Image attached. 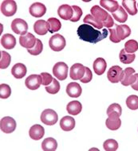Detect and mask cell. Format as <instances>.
Here are the masks:
<instances>
[{"instance_id":"obj_1","label":"cell","mask_w":138,"mask_h":151,"mask_svg":"<svg viewBox=\"0 0 138 151\" xmlns=\"http://www.w3.org/2000/svg\"><path fill=\"white\" fill-rule=\"evenodd\" d=\"M108 29H103L102 31L95 29L92 26L88 24H82L79 26L77 34L79 38L84 42L96 44L101 42L108 36Z\"/></svg>"},{"instance_id":"obj_2","label":"cell","mask_w":138,"mask_h":151,"mask_svg":"<svg viewBox=\"0 0 138 151\" xmlns=\"http://www.w3.org/2000/svg\"><path fill=\"white\" fill-rule=\"evenodd\" d=\"M65 37L59 34H54L50 38L49 41V45L50 48L55 52H59L65 47Z\"/></svg>"},{"instance_id":"obj_3","label":"cell","mask_w":138,"mask_h":151,"mask_svg":"<svg viewBox=\"0 0 138 151\" xmlns=\"http://www.w3.org/2000/svg\"><path fill=\"white\" fill-rule=\"evenodd\" d=\"M41 121L47 126H53L56 124L58 120V115L52 109H46L41 114Z\"/></svg>"},{"instance_id":"obj_4","label":"cell","mask_w":138,"mask_h":151,"mask_svg":"<svg viewBox=\"0 0 138 151\" xmlns=\"http://www.w3.org/2000/svg\"><path fill=\"white\" fill-rule=\"evenodd\" d=\"M124 70L118 65L112 66L107 73V78L113 83H117L122 80Z\"/></svg>"},{"instance_id":"obj_5","label":"cell","mask_w":138,"mask_h":151,"mask_svg":"<svg viewBox=\"0 0 138 151\" xmlns=\"http://www.w3.org/2000/svg\"><path fill=\"white\" fill-rule=\"evenodd\" d=\"M68 65L64 62H57L53 67V74L59 81H65L68 76Z\"/></svg>"},{"instance_id":"obj_6","label":"cell","mask_w":138,"mask_h":151,"mask_svg":"<svg viewBox=\"0 0 138 151\" xmlns=\"http://www.w3.org/2000/svg\"><path fill=\"white\" fill-rule=\"evenodd\" d=\"M11 29L16 34L26 35L28 30V25L26 22L22 18H15L11 22Z\"/></svg>"},{"instance_id":"obj_7","label":"cell","mask_w":138,"mask_h":151,"mask_svg":"<svg viewBox=\"0 0 138 151\" xmlns=\"http://www.w3.org/2000/svg\"><path fill=\"white\" fill-rule=\"evenodd\" d=\"M16 122L13 118L6 116L1 119L0 122V128L3 133L11 134L13 133L16 129Z\"/></svg>"},{"instance_id":"obj_8","label":"cell","mask_w":138,"mask_h":151,"mask_svg":"<svg viewBox=\"0 0 138 151\" xmlns=\"http://www.w3.org/2000/svg\"><path fill=\"white\" fill-rule=\"evenodd\" d=\"M17 11V4L14 0H6L1 4V12L7 17L13 16Z\"/></svg>"},{"instance_id":"obj_9","label":"cell","mask_w":138,"mask_h":151,"mask_svg":"<svg viewBox=\"0 0 138 151\" xmlns=\"http://www.w3.org/2000/svg\"><path fill=\"white\" fill-rule=\"evenodd\" d=\"M86 73V67L80 63H77L72 65L70 71V76L73 81L81 80Z\"/></svg>"},{"instance_id":"obj_10","label":"cell","mask_w":138,"mask_h":151,"mask_svg":"<svg viewBox=\"0 0 138 151\" xmlns=\"http://www.w3.org/2000/svg\"><path fill=\"white\" fill-rule=\"evenodd\" d=\"M108 119L105 120V125L107 128L111 130H117L121 127V120L120 119V115L117 114H110L108 115Z\"/></svg>"},{"instance_id":"obj_11","label":"cell","mask_w":138,"mask_h":151,"mask_svg":"<svg viewBox=\"0 0 138 151\" xmlns=\"http://www.w3.org/2000/svg\"><path fill=\"white\" fill-rule=\"evenodd\" d=\"M25 84L27 88L31 90H37L42 84V77L40 75L32 74L26 79Z\"/></svg>"},{"instance_id":"obj_12","label":"cell","mask_w":138,"mask_h":151,"mask_svg":"<svg viewBox=\"0 0 138 151\" xmlns=\"http://www.w3.org/2000/svg\"><path fill=\"white\" fill-rule=\"evenodd\" d=\"M37 42V38L31 33H27L26 35H22L19 37V43L21 46L26 48L27 50L32 49L35 45Z\"/></svg>"},{"instance_id":"obj_13","label":"cell","mask_w":138,"mask_h":151,"mask_svg":"<svg viewBox=\"0 0 138 151\" xmlns=\"http://www.w3.org/2000/svg\"><path fill=\"white\" fill-rule=\"evenodd\" d=\"M135 69L133 68H126L124 71L122 80H121V84L124 86H129L132 83H133L136 81Z\"/></svg>"},{"instance_id":"obj_14","label":"cell","mask_w":138,"mask_h":151,"mask_svg":"<svg viewBox=\"0 0 138 151\" xmlns=\"http://www.w3.org/2000/svg\"><path fill=\"white\" fill-rule=\"evenodd\" d=\"M29 11L34 18H41L46 12V7L41 3H34L30 6Z\"/></svg>"},{"instance_id":"obj_15","label":"cell","mask_w":138,"mask_h":151,"mask_svg":"<svg viewBox=\"0 0 138 151\" xmlns=\"http://www.w3.org/2000/svg\"><path fill=\"white\" fill-rule=\"evenodd\" d=\"M82 88L80 84L76 82H71L66 87V93L70 97L78 98L81 95Z\"/></svg>"},{"instance_id":"obj_16","label":"cell","mask_w":138,"mask_h":151,"mask_svg":"<svg viewBox=\"0 0 138 151\" xmlns=\"http://www.w3.org/2000/svg\"><path fill=\"white\" fill-rule=\"evenodd\" d=\"M90 13H91V14L94 16V18H97L99 21L102 22L105 21L107 18H108V17H109V15H110L108 12H106L105 10H103L100 6L97 5L94 6L91 8Z\"/></svg>"},{"instance_id":"obj_17","label":"cell","mask_w":138,"mask_h":151,"mask_svg":"<svg viewBox=\"0 0 138 151\" xmlns=\"http://www.w3.org/2000/svg\"><path fill=\"white\" fill-rule=\"evenodd\" d=\"M57 14L64 20H70L73 17V8L68 4L60 6L57 9Z\"/></svg>"},{"instance_id":"obj_18","label":"cell","mask_w":138,"mask_h":151,"mask_svg":"<svg viewBox=\"0 0 138 151\" xmlns=\"http://www.w3.org/2000/svg\"><path fill=\"white\" fill-rule=\"evenodd\" d=\"M45 130L43 127L39 124H35L32 126L30 130H29V135L31 139L34 140H39L44 136Z\"/></svg>"},{"instance_id":"obj_19","label":"cell","mask_w":138,"mask_h":151,"mask_svg":"<svg viewBox=\"0 0 138 151\" xmlns=\"http://www.w3.org/2000/svg\"><path fill=\"white\" fill-rule=\"evenodd\" d=\"M1 45L6 50H12L16 45V38L12 34H4L1 38Z\"/></svg>"},{"instance_id":"obj_20","label":"cell","mask_w":138,"mask_h":151,"mask_svg":"<svg viewBox=\"0 0 138 151\" xmlns=\"http://www.w3.org/2000/svg\"><path fill=\"white\" fill-rule=\"evenodd\" d=\"M26 67L22 63H17L11 68V74L16 79H22L26 74Z\"/></svg>"},{"instance_id":"obj_21","label":"cell","mask_w":138,"mask_h":151,"mask_svg":"<svg viewBox=\"0 0 138 151\" xmlns=\"http://www.w3.org/2000/svg\"><path fill=\"white\" fill-rule=\"evenodd\" d=\"M114 26L117 36L121 41L125 40L126 37H129V35L131 34V29L127 25H117V24H115Z\"/></svg>"},{"instance_id":"obj_22","label":"cell","mask_w":138,"mask_h":151,"mask_svg":"<svg viewBox=\"0 0 138 151\" xmlns=\"http://www.w3.org/2000/svg\"><path fill=\"white\" fill-rule=\"evenodd\" d=\"M60 127L64 131H70L75 127V119L71 116H65L60 120Z\"/></svg>"},{"instance_id":"obj_23","label":"cell","mask_w":138,"mask_h":151,"mask_svg":"<svg viewBox=\"0 0 138 151\" xmlns=\"http://www.w3.org/2000/svg\"><path fill=\"white\" fill-rule=\"evenodd\" d=\"M93 67H94V73H96L97 75H102L105 72V69L107 68L106 61L104 58H97L96 60H94Z\"/></svg>"},{"instance_id":"obj_24","label":"cell","mask_w":138,"mask_h":151,"mask_svg":"<svg viewBox=\"0 0 138 151\" xmlns=\"http://www.w3.org/2000/svg\"><path fill=\"white\" fill-rule=\"evenodd\" d=\"M100 5L112 14L116 12L120 7L118 3L115 0H101L100 1Z\"/></svg>"},{"instance_id":"obj_25","label":"cell","mask_w":138,"mask_h":151,"mask_svg":"<svg viewBox=\"0 0 138 151\" xmlns=\"http://www.w3.org/2000/svg\"><path fill=\"white\" fill-rule=\"evenodd\" d=\"M122 6L126 11V12H128L130 15H135L137 14L136 0H123Z\"/></svg>"},{"instance_id":"obj_26","label":"cell","mask_w":138,"mask_h":151,"mask_svg":"<svg viewBox=\"0 0 138 151\" xmlns=\"http://www.w3.org/2000/svg\"><path fill=\"white\" fill-rule=\"evenodd\" d=\"M66 110L69 114L72 115H77L80 114V112L82 110V105L78 100L70 102L66 106Z\"/></svg>"},{"instance_id":"obj_27","label":"cell","mask_w":138,"mask_h":151,"mask_svg":"<svg viewBox=\"0 0 138 151\" xmlns=\"http://www.w3.org/2000/svg\"><path fill=\"white\" fill-rule=\"evenodd\" d=\"M34 30L37 34L38 35H45L47 34L48 30V26L47 22L45 20H38L34 24Z\"/></svg>"},{"instance_id":"obj_28","label":"cell","mask_w":138,"mask_h":151,"mask_svg":"<svg viewBox=\"0 0 138 151\" xmlns=\"http://www.w3.org/2000/svg\"><path fill=\"white\" fill-rule=\"evenodd\" d=\"M57 148V142L54 138H46L42 143V149L44 151H54Z\"/></svg>"},{"instance_id":"obj_29","label":"cell","mask_w":138,"mask_h":151,"mask_svg":"<svg viewBox=\"0 0 138 151\" xmlns=\"http://www.w3.org/2000/svg\"><path fill=\"white\" fill-rule=\"evenodd\" d=\"M46 22L47 26H48V30L51 34L54 33V32L59 31L62 28V23L57 18H50Z\"/></svg>"},{"instance_id":"obj_30","label":"cell","mask_w":138,"mask_h":151,"mask_svg":"<svg viewBox=\"0 0 138 151\" xmlns=\"http://www.w3.org/2000/svg\"><path fill=\"white\" fill-rule=\"evenodd\" d=\"M83 22L85 24H89V25H92V26L97 28V29H102L103 28V22L99 20H97L95 18L92 14H87L83 19Z\"/></svg>"},{"instance_id":"obj_31","label":"cell","mask_w":138,"mask_h":151,"mask_svg":"<svg viewBox=\"0 0 138 151\" xmlns=\"http://www.w3.org/2000/svg\"><path fill=\"white\" fill-rule=\"evenodd\" d=\"M135 58L136 55L134 53H127L125 52V49L121 50L120 54H119L121 62L123 63V64H125V65L133 63L135 60Z\"/></svg>"},{"instance_id":"obj_32","label":"cell","mask_w":138,"mask_h":151,"mask_svg":"<svg viewBox=\"0 0 138 151\" xmlns=\"http://www.w3.org/2000/svg\"><path fill=\"white\" fill-rule=\"evenodd\" d=\"M112 14L113 18H115V20H117V22H119L121 23H124V22H125L127 21V12H126V11L123 8V6H120L119 9H118L116 12L113 13Z\"/></svg>"},{"instance_id":"obj_33","label":"cell","mask_w":138,"mask_h":151,"mask_svg":"<svg viewBox=\"0 0 138 151\" xmlns=\"http://www.w3.org/2000/svg\"><path fill=\"white\" fill-rule=\"evenodd\" d=\"M1 58H0V68L1 69H6L9 67L11 64V57L7 52L6 51H1Z\"/></svg>"},{"instance_id":"obj_34","label":"cell","mask_w":138,"mask_h":151,"mask_svg":"<svg viewBox=\"0 0 138 151\" xmlns=\"http://www.w3.org/2000/svg\"><path fill=\"white\" fill-rule=\"evenodd\" d=\"M125 50L127 53H134L138 50V42L135 40L128 41L125 42Z\"/></svg>"},{"instance_id":"obj_35","label":"cell","mask_w":138,"mask_h":151,"mask_svg":"<svg viewBox=\"0 0 138 151\" xmlns=\"http://www.w3.org/2000/svg\"><path fill=\"white\" fill-rule=\"evenodd\" d=\"M45 88H46V91L48 93L54 95V94H57L59 91V90H60V83H59V82L56 79L54 78L52 83H50V85L46 86Z\"/></svg>"},{"instance_id":"obj_36","label":"cell","mask_w":138,"mask_h":151,"mask_svg":"<svg viewBox=\"0 0 138 151\" xmlns=\"http://www.w3.org/2000/svg\"><path fill=\"white\" fill-rule=\"evenodd\" d=\"M126 105L128 108L131 110L138 109V96L136 95H131L126 99Z\"/></svg>"},{"instance_id":"obj_37","label":"cell","mask_w":138,"mask_h":151,"mask_svg":"<svg viewBox=\"0 0 138 151\" xmlns=\"http://www.w3.org/2000/svg\"><path fill=\"white\" fill-rule=\"evenodd\" d=\"M42 50H43V44H42V41L39 39H37V42L35 45L32 49L27 50V51L32 56H38V55H39L42 52Z\"/></svg>"},{"instance_id":"obj_38","label":"cell","mask_w":138,"mask_h":151,"mask_svg":"<svg viewBox=\"0 0 138 151\" xmlns=\"http://www.w3.org/2000/svg\"><path fill=\"white\" fill-rule=\"evenodd\" d=\"M103 147L106 151H115L118 149V142L114 139H107L103 144Z\"/></svg>"},{"instance_id":"obj_39","label":"cell","mask_w":138,"mask_h":151,"mask_svg":"<svg viewBox=\"0 0 138 151\" xmlns=\"http://www.w3.org/2000/svg\"><path fill=\"white\" fill-rule=\"evenodd\" d=\"M11 95V87L6 83H2L0 85V97L1 99H7Z\"/></svg>"},{"instance_id":"obj_40","label":"cell","mask_w":138,"mask_h":151,"mask_svg":"<svg viewBox=\"0 0 138 151\" xmlns=\"http://www.w3.org/2000/svg\"><path fill=\"white\" fill-rule=\"evenodd\" d=\"M107 115H110V114H117L121 116V113H122V109L121 107L120 104H113L110 105V107H108L107 109Z\"/></svg>"},{"instance_id":"obj_41","label":"cell","mask_w":138,"mask_h":151,"mask_svg":"<svg viewBox=\"0 0 138 151\" xmlns=\"http://www.w3.org/2000/svg\"><path fill=\"white\" fill-rule=\"evenodd\" d=\"M72 8H73V17L70 21L76 22H78L80 20L83 12H82V10L81 8L78 6H72Z\"/></svg>"},{"instance_id":"obj_42","label":"cell","mask_w":138,"mask_h":151,"mask_svg":"<svg viewBox=\"0 0 138 151\" xmlns=\"http://www.w3.org/2000/svg\"><path fill=\"white\" fill-rule=\"evenodd\" d=\"M41 77H42V84L44 86H48L50 85V83H52L54 78L52 77V76L47 73H42L40 74Z\"/></svg>"},{"instance_id":"obj_43","label":"cell","mask_w":138,"mask_h":151,"mask_svg":"<svg viewBox=\"0 0 138 151\" xmlns=\"http://www.w3.org/2000/svg\"><path fill=\"white\" fill-rule=\"evenodd\" d=\"M92 78H93V74H92L91 70L88 67H86V73L84 74L83 77L80 80V81L84 83H86L90 82L92 81Z\"/></svg>"},{"instance_id":"obj_44","label":"cell","mask_w":138,"mask_h":151,"mask_svg":"<svg viewBox=\"0 0 138 151\" xmlns=\"http://www.w3.org/2000/svg\"><path fill=\"white\" fill-rule=\"evenodd\" d=\"M108 31L110 32V41L113 43H119L121 42V40L119 39V37L117 36V32H116V29H112V28H110L108 29Z\"/></svg>"},{"instance_id":"obj_45","label":"cell","mask_w":138,"mask_h":151,"mask_svg":"<svg viewBox=\"0 0 138 151\" xmlns=\"http://www.w3.org/2000/svg\"><path fill=\"white\" fill-rule=\"evenodd\" d=\"M114 22H113V19L112 18V16L109 15V17H108V18H107L105 22H103V26H105V27H107V28H111L112 26H114Z\"/></svg>"},{"instance_id":"obj_46","label":"cell","mask_w":138,"mask_h":151,"mask_svg":"<svg viewBox=\"0 0 138 151\" xmlns=\"http://www.w3.org/2000/svg\"><path fill=\"white\" fill-rule=\"evenodd\" d=\"M136 75V81L135 82L131 84V87H132V88H133L136 91H138V73L135 74Z\"/></svg>"},{"instance_id":"obj_47","label":"cell","mask_w":138,"mask_h":151,"mask_svg":"<svg viewBox=\"0 0 138 151\" xmlns=\"http://www.w3.org/2000/svg\"><path fill=\"white\" fill-rule=\"evenodd\" d=\"M137 6H138V3H137Z\"/></svg>"}]
</instances>
